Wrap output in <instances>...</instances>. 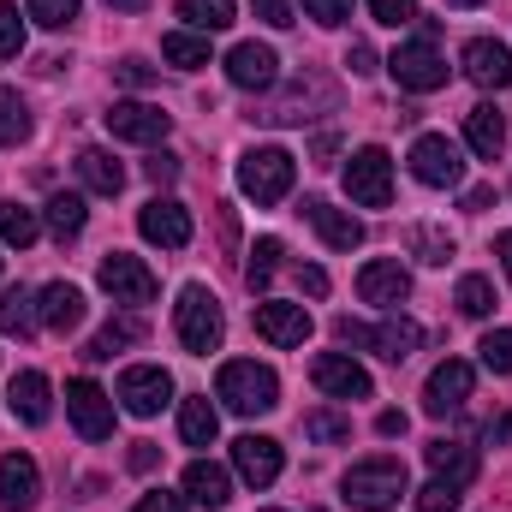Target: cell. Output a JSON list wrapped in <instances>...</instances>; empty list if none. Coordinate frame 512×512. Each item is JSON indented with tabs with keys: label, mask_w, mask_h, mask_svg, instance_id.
I'll use <instances>...</instances> for the list:
<instances>
[{
	"label": "cell",
	"mask_w": 512,
	"mask_h": 512,
	"mask_svg": "<svg viewBox=\"0 0 512 512\" xmlns=\"http://www.w3.org/2000/svg\"><path fill=\"white\" fill-rule=\"evenodd\" d=\"M215 393H221V405H227V411H239V417H262V411H274V405H280V382H274V370H268V364H251V358L221 364Z\"/></svg>",
	"instance_id": "1"
},
{
	"label": "cell",
	"mask_w": 512,
	"mask_h": 512,
	"mask_svg": "<svg viewBox=\"0 0 512 512\" xmlns=\"http://www.w3.org/2000/svg\"><path fill=\"white\" fill-rule=\"evenodd\" d=\"M405 495H411V477H405L399 459H364V465L346 471V507L358 512H387Z\"/></svg>",
	"instance_id": "2"
},
{
	"label": "cell",
	"mask_w": 512,
	"mask_h": 512,
	"mask_svg": "<svg viewBox=\"0 0 512 512\" xmlns=\"http://www.w3.org/2000/svg\"><path fill=\"white\" fill-rule=\"evenodd\" d=\"M292 179H298V161H292V149H280V143H262V149H251V155L239 161V191H245L251 203H280V197L292 191Z\"/></svg>",
	"instance_id": "3"
},
{
	"label": "cell",
	"mask_w": 512,
	"mask_h": 512,
	"mask_svg": "<svg viewBox=\"0 0 512 512\" xmlns=\"http://www.w3.org/2000/svg\"><path fill=\"white\" fill-rule=\"evenodd\" d=\"M173 328H179V346H185V352H197V358L215 352L221 334H227L215 292H209V286H185V292H179V310H173Z\"/></svg>",
	"instance_id": "4"
},
{
	"label": "cell",
	"mask_w": 512,
	"mask_h": 512,
	"mask_svg": "<svg viewBox=\"0 0 512 512\" xmlns=\"http://www.w3.org/2000/svg\"><path fill=\"white\" fill-rule=\"evenodd\" d=\"M334 334H340L346 346H370V352H376V358H387V364H405V358L423 346V328H417L411 316H387L382 328H364V322L340 316V322H334Z\"/></svg>",
	"instance_id": "5"
},
{
	"label": "cell",
	"mask_w": 512,
	"mask_h": 512,
	"mask_svg": "<svg viewBox=\"0 0 512 512\" xmlns=\"http://www.w3.org/2000/svg\"><path fill=\"white\" fill-rule=\"evenodd\" d=\"M387 72L399 78V90H417V96H429V90H441V84H447V60H441L435 36L399 42V48H393V60H387Z\"/></svg>",
	"instance_id": "6"
},
{
	"label": "cell",
	"mask_w": 512,
	"mask_h": 512,
	"mask_svg": "<svg viewBox=\"0 0 512 512\" xmlns=\"http://www.w3.org/2000/svg\"><path fill=\"white\" fill-rule=\"evenodd\" d=\"M411 173H417V185L447 191V185H459V179H465V155H459V143H453V137L423 131V137L411 143Z\"/></svg>",
	"instance_id": "7"
},
{
	"label": "cell",
	"mask_w": 512,
	"mask_h": 512,
	"mask_svg": "<svg viewBox=\"0 0 512 512\" xmlns=\"http://www.w3.org/2000/svg\"><path fill=\"white\" fill-rule=\"evenodd\" d=\"M346 197L352 203H364V209H387L393 203V161H387V149H358L352 161H346Z\"/></svg>",
	"instance_id": "8"
},
{
	"label": "cell",
	"mask_w": 512,
	"mask_h": 512,
	"mask_svg": "<svg viewBox=\"0 0 512 512\" xmlns=\"http://www.w3.org/2000/svg\"><path fill=\"white\" fill-rule=\"evenodd\" d=\"M66 417L78 423L84 441H108V435H114V399H108L96 382H72L66 387Z\"/></svg>",
	"instance_id": "9"
},
{
	"label": "cell",
	"mask_w": 512,
	"mask_h": 512,
	"mask_svg": "<svg viewBox=\"0 0 512 512\" xmlns=\"http://www.w3.org/2000/svg\"><path fill=\"white\" fill-rule=\"evenodd\" d=\"M96 280H102V292H108L114 304H149V298H155V274L126 251L102 256V274H96Z\"/></svg>",
	"instance_id": "10"
},
{
	"label": "cell",
	"mask_w": 512,
	"mask_h": 512,
	"mask_svg": "<svg viewBox=\"0 0 512 512\" xmlns=\"http://www.w3.org/2000/svg\"><path fill=\"white\" fill-rule=\"evenodd\" d=\"M137 233H143L149 245H161V251H185V245H191V215H185V203L155 197V203H143Z\"/></svg>",
	"instance_id": "11"
},
{
	"label": "cell",
	"mask_w": 512,
	"mask_h": 512,
	"mask_svg": "<svg viewBox=\"0 0 512 512\" xmlns=\"http://www.w3.org/2000/svg\"><path fill=\"white\" fill-rule=\"evenodd\" d=\"M167 399H173V376L155 370V364H131L126 376H120V405H126L131 417H155Z\"/></svg>",
	"instance_id": "12"
},
{
	"label": "cell",
	"mask_w": 512,
	"mask_h": 512,
	"mask_svg": "<svg viewBox=\"0 0 512 512\" xmlns=\"http://www.w3.org/2000/svg\"><path fill=\"white\" fill-rule=\"evenodd\" d=\"M256 334H262L268 346H304V340H310V310H304V304L262 298V304H256Z\"/></svg>",
	"instance_id": "13"
},
{
	"label": "cell",
	"mask_w": 512,
	"mask_h": 512,
	"mask_svg": "<svg viewBox=\"0 0 512 512\" xmlns=\"http://www.w3.org/2000/svg\"><path fill=\"white\" fill-rule=\"evenodd\" d=\"M465 78H471V84H483V90H507V84H512L507 42H495V36L465 42Z\"/></svg>",
	"instance_id": "14"
},
{
	"label": "cell",
	"mask_w": 512,
	"mask_h": 512,
	"mask_svg": "<svg viewBox=\"0 0 512 512\" xmlns=\"http://www.w3.org/2000/svg\"><path fill=\"white\" fill-rule=\"evenodd\" d=\"M304 221L322 233V245H328V251H358V245H364V221H358V215H346V209H334V203H322V197H310V203H304Z\"/></svg>",
	"instance_id": "15"
},
{
	"label": "cell",
	"mask_w": 512,
	"mask_h": 512,
	"mask_svg": "<svg viewBox=\"0 0 512 512\" xmlns=\"http://www.w3.org/2000/svg\"><path fill=\"white\" fill-rule=\"evenodd\" d=\"M227 78H233L239 90H268V84L280 78V54H274L268 42H239V48L227 54Z\"/></svg>",
	"instance_id": "16"
},
{
	"label": "cell",
	"mask_w": 512,
	"mask_h": 512,
	"mask_svg": "<svg viewBox=\"0 0 512 512\" xmlns=\"http://www.w3.org/2000/svg\"><path fill=\"white\" fill-rule=\"evenodd\" d=\"M233 471H239L251 489H268V483L280 477V441H268V435H239V441H233Z\"/></svg>",
	"instance_id": "17"
},
{
	"label": "cell",
	"mask_w": 512,
	"mask_h": 512,
	"mask_svg": "<svg viewBox=\"0 0 512 512\" xmlns=\"http://www.w3.org/2000/svg\"><path fill=\"white\" fill-rule=\"evenodd\" d=\"M36 495H42V471H36V459L6 453V459H0V507L6 512H30L36 507Z\"/></svg>",
	"instance_id": "18"
},
{
	"label": "cell",
	"mask_w": 512,
	"mask_h": 512,
	"mask_svg": "<svg viewBox=\"0 0 512 512\" xmlns=\"http://www.w3.org/2000/svg\"><path fill=\"white\" fill-rule=\"evenodd\" d=\"M310 376H316L322 393H334V399H370V387H376L364 364H352V358H340V352H322Z\"/></svg>",
	"instance_id": "19"
},
{
	"label": "cell",
	"mask_w": 512,
	"mask_h": 512,
	"mask_svg": "<svg viewBox=\"0 0 512 512\" xmlns=\"http://www.w3.org/2000/svg\"><path fill=\"white\" fill-rule=\"evenodd\" d=\"M102 120H108L114 137H126V143H161L167 137V114L149 108V102H114Z\"/></svg>",
	"instance_id": "20"
},
{
	"label": "cell",
	"mask_w": 512,
	"mask_h": 512,
	"mask_svg": "<svg viewBox=\"0 0 512 512\" xmlns=\"http://www.w3.org/2000/svg\"><path fill=\"white\" fill-rule=\"evenodd\" d=\"M465 399H471V364H459V358L435 364V376H429V387H423L429 417H447V411H459Z\"/></svg>",
	"instance_id": "21"
},
{
	"label": "cell",
	"mask_w": 512,
	"mask_h": 512,
	"mask_svg": "<svg viewBox=\"0 0 512 512\" xmlns=\"http://www.w3.org/2000/svg\"><path fill=\"white\" fill-rule=\"evenodd\" d=\"M36 322H42V328H54V334H72V328L84 322V292H78V286H66V280L42 286V298H36Z\"/></svg>",
	"instance_id": "22"
},
{
	"label": "cell",
	"mask_w": 512,
	"mask_h": 512,
	"mask_svg": "<svg viewBox=\"0 0 512 512\" xmlns=\"http://www.w3.org/2000/svg\"><path fill=\"white\" fill-rule=\"evenodd\" d=\"M405 292H411V274H405V268H399V262H364V268H358V298H364V304H399V298H405Z\"/></svg>",
	"instance_id": "23"
},
{
	"label": "cell",
	"mask_w": 512,
	"mask_h": 512,
	"mask_svg": "<svg viewBox=\"0 0 512 512\" xmlns=\"http://www.w3.org/2000/svg\"><path fill=\"white\" fill-rule=\"evenodd\" d=\"M78 179H84L96 197H120V191H126V167H120L108 149H78Z\"/></svg>",
	"instance_id": "24"
},
{
	"label": "cell",
	"mask_w": 512,
	"mask_h": 512,
	"mask_svg": "<svg viewBox=\"0 0 512 512\" xmlns=\"http://www.w3.org/2000/svg\"><path fill=\"white\" fill-rule=\"evenodd\" d=\"M185 495H191L197 507H227V501H233V477H227L221 465L197 459V465H185Z\"/></svg>",
	"instance_id": "25"
},
{
	"label": "cell",
	"mask_w": 512,
	"mask_h": 512,
	"mask_svg": "<svg viewBox=\"0 0 512 512\" xmlns=\"http://www.w3.org/2000/svg\"><path fill=\"white\" fill-rule=\"evenodd\" d=\"M6 405H12V417H24V423H48V376H42V370L12 376Z\"/></svg>",
	"instance_id": "26"
},
{
	"label": "cell",
	"mask_w": 512,
	"mask_h": 512,
	"mask_svg": "<svg viewBox=\"0 0 512 512\" xmlns=\"http://www.w3.org/2000/svg\"><path fill=\"white\" fill-rule=\"evenodd\" d=\"M465 143H471L483 161H495V155L507 149V120H501V108H489V102L471 108V114H465Z\"/></svg>",
	"instance_id": "27"
},
{
	"label": "cell",
	"mask_w": 512,
	"mask_h": 512,
	"mask_svg": "<svg viewBox=\"0 0 512 512\" xmlns=\"http://www.w3.org/2000/svg\"><path fill=\"white\" fill-rule=\"evenodd\" d=\"M429 471L441 477V483H471L477 477V453L471 447H459V441H429Z\"/></svg>",
	"instance_id": "28"
},
{
	"label": "cell",
	"mask_w": 512,
	"mask_h": 512,
	"mask_svg": "<svg viewBox=\"0 0 512 512\" xmlns=\"http://www.w3.org/2000/svg\"><path fill=\"white\" fill-rule=\"evenodd\" d=\"M179 435H185V447H215V435H221L215 405L209 399H185L179 405Z\"/></svg>",
	"instance_id": "29"
},
{
	"label": "cell",
	"mask_w": 512,
	"mask_h": 512,
	"mask_svg": "<svg viewBox=\"0 0 512 512\" xmlns=\"http://www.w3.org/2000/svg\"><path fill=\"white\" fill-rule=\"evenodd\" d=\"M84 221H90V215H84V197H72V191L48 197V233H54L60 245H66V239H78V233H84Z\"/></svg>",
	"instance_id": "30"
},
{
	"label": "cell",
	"mask_w": 512,
	"mask_h": 512,
	"mask_svg": "<svg viewBox=\"0 0 512 512\" xmlns=\"http://www.w3.org/2000/svg\"><path fill=\"white\" fill-rule=\"evenodd\" d=\"M36 209H24V203H0V245H12V251H30L36 245Z\"/></svg>",
	"instance_id": "31"
},
{
	"label": "cell",
	"mask_w": 512,
	"mask_h": 512,
	"mask_svg": "<svg viewBox=\"0 0 512 512\" xmlns=\"http://www.w3.org/2000/svg\"><path fill=\"white\" fill-rule=\"evenodd\" d=\"M179 18L209 36V30H227L233 24V0H179Z\"/></svg>",
	"instance_id": "32"
},
{
	"label": "cell",
	"mask_w": 512,
	"mask_h": 512,
	"mask_svg": "<svg viewBox=\"0 0 512 512\" xmlns=\"http://www.w3.org/2000/svg\"><path fill=\"white\" fill-rule=\"evenodd\" d=\"M161 54H167L173 66H185V72L209 66V42H203V36H191V30H173V36L161 42Z\"/></svg>",
	"instance_id": "33"
},
{
	"label": "cell",
	"mask_w": 512,
	"mask_h": 512,
	"mask_svg": "<svg viewBox=\"0 0 512 512\" xmlns=\"http://www.w3.org/2000/svg\"><path fill=\"white\" fill-rule=\"evenodd\" d=\"M30 137V108L18 90H0V143H24Z\"/></svg>",
	"instance_id": "34"
},
{
	"label": "cell",
	"mask_w": 512,
	"mask_h": 512,
	"mask_svg": "<svg viewBox=\"0 0 512 512\" xmlns=\"http://www.w3.org/2000/svg\"><path fill=\"white\" fill-rule=\"evenodd\" d=\"M36 328V310H30V292H0V334H30Z\"/></svg>",
	"instance_id": "35"
},
{
	"label": "cell",
	"mask_w": 512,
	"mask_h": 512,
	"mask_svg": "<svg viewBox=\"0 0 512 512\" xmlns=\"http://www.w3.org/2000/svg\"><path fill=\"white\" fill-rule=\"evenodd\" d=\"M453 304H459L465 316H489V310H495V286H489L483 274H465L459 292H453Z\"/></svg>",
	"instance_id": "36"
},
{
	"label": "cell",
	"mask_w": 512,
	"mask_h": 512,
	"mask_svg": "<svg viewBox=\"0 0 512 512\" xmlns=\"http://www.w3.org/2000/svg\"><path fill=\"white\" fill-rule=\"evenodd\" d=\"M274 268H280V239H256V251H251V268H245V280H251V292H262V286L274 280Z\"/></svg>",
	"instance_id": "37"
},
{
	"label": "cell",
	"mask_w": 512,
	"mask_h": 512,
	"mask_svg": "<svg viewBox=\"0 0 512 512\" xmlns=\"http://www.w3.org/2000/svg\"><path fill=\"white\" fill-rule=\"evenodd\" d=\"M137 334H143L137 322H108V328H102V334L90 340V352H84V358H114V352H120V346H131Z\"/></svg>",
	"instance_id": "38"
},
{
	"label": "cell",
	"mask_w": 512,
	"mask_h": 512,
	"mask_svg": "<svg viewBox=\"0 0 512 512\" xmlns=\"http://www.w3.org/2000/svg\"><path fill=\"white\" fill-rule=\"evenodd\" d=\"M304 435H310V441H346V435H352V417H340V411H310V417H304Z\"/></svg>",
	"instance_id": "39"
},
{
	"label": "cell",
	"mask_w": 512,
	"mask_h": 512,
	"mask_svg": "<svg viewBox=\"0 0 512 512\" xmlns=\"http://www.w3.org/2000/svg\"><path fill=\"white\" fill-rule=\"evenodd\" d=\"M411 251L423 256V262H447L453 256V239L441 227H411Z\"/></svg>",
	"instance_id": "40"
},
{
	"label": "cell",
	"mask_w": 512,
	"mask_h": 512,
	"mask_svg": "<svg viewBox=\"0 0 512 512\" xmlns=\"http://www.w3.org/2000/svg\"><path fill=\"white\" fill-rule=\"evenodd\" d=\"M24 6H30V18L48 24V30H66V24L78 18V0H24Z\"/></svg>",
	"instance_id": "41"
},
{
	"label": "cell",
	"mask_w": 512,
	"mask_h": 512,
	"mask_svg": "<svg viewBox=\"0 0 512 512\" xmlns=\"http://www.w3.org/2000/svg\"><path fill=\"white\" fill-rule=\"evenodd\" d=\"M477 352H483V364H489L495 376H512V334H507V328L483 334V346H477Z\"/></svg>",
	"instance_id": "42"
},
{
	"label": "cell",
	"mask_w": 512,
	"mask_h": 512,
	"mask_svg": "<svg viewBox=\"0 0 512 512\" xmlns=\"http://www.w3.org/2000/svg\"><path fill=\"white\" fill-rule=\"evenodd\" d=\"M453 507H459V483H441L435 477V483L417 489V512H453Z\"/></svg>",
	"instance_id": "43"
},
{
	"label": "cell",
	"mask_w": 512,
	"mask_h": 512,
	"mask_svg": "<svg viewBox=\"0 0 512 512\" xmlns=\"http://www.w3.org/2000/svg\"><path fill=\"white\" fill-rule=\"evenodd\" d=\"M18 48H24V24L12 6H0V60H18Z\"/></svg>",
	"instance_id": "44"
},
{
	"label": "cell",
	"mask_w": 512,
	"mask_h": 512,
	"mask_svg": "<svg viewBox=\"0 0 512 512\" xmlns=\"http://www.w3.org/2000/svg\"><path fill=\"white\" fill-rule=\"evenodd\" d=\"M370 12H376V24H411L417 18V0H370Z\"/></svg>",
	"instance_id": "45"
},
{
	"label": "cell",
	"mask_w": 512,
	"mask_h": 512,
	"mask_svg": "<svg viewBox=\"0 0 512 512\" xmlns=\"http://www.w3.org/2000/svg\"><path fill=\"white\" fill-rule=\"evenodd\" d=\"M304 12H310L316 24H346V18H352V0H304Z\"/></svg>",
	"instance_id": "46"
},
{
	"label": "cell",
	"mask_w": 512,
	"mask_h": 512,
	"mask_svg": "<svg viewBox=\"0 0 512 512\" xmlns=\"http://www.w3.org/2000/svg\"><path fill=\"white\" fill-rule=\"evenodd\" d=\"M114 78L131 84V90H149V84H155V66H143V60H120V66H114Z\"/></svg>",
	"instance_id": "47"
},
{
	"label": "cell",
	"mask_w": 512,
	"mask_h": 512,
	"mask_svg": "<svg viewBox=\"0 0 512 512\" xmlns=\"http://www.w3.org/2000/svg\"><path fill=\"white\" fill-rule=\"evenodd\" d=\"M251 12L262 18V24H274V30L292 24V6H286V0H251Z\"/></svg>",
	"instance_id": "48"
},
{
	"label": "cell",
	"mask_w": 512,
	"mask_h": 512,
	"mask_svg": "<svg viewBox=\"0 0 512 512\" xmlns=\"http://www.w3.org/2000/svg\"><path fill=\"white\" fill-rule=\"evenodd\" d=\"M131 512H185V501H179V495H167V489H149Z\"/></svg>",
	"instance_id": "49"
},
{
	"label": "cell",
	"mask_w": 512,
	"mask_h": 512,
	"mask_svg": "<svg viewBox=\"0 0 512 512\" xmlns=\"http://www.w3.org/2000/svg\"><path fill=\"white\" fill-rule=\"evenodd\" d=\"M143 173H149L155 185H173V179H179V161H173V155H149V161H143Z\"/></svg>",
	"instance_id": "50"
},
{
	"label": "cell",
	"mask_w": 512,
	"mask_h": 512,
	"mask_svg": "<svg viewBox=\"0 0 512 512\" xmlns=\"http://www.w3.org/2000/svg\"><path fill=\"white\" fill-rule=\"evenodd\" d=\"M346 66H352L358 78H364V72H376V54H370V42H352V48H346Z\"/></svg>",
	"instance_id": "51"
},
{
	"label": "cell",
	"mask_w": 512,
	"mask_h": 512,
	"mask_svg": "<svg viewBox=\"0 0 512 512\" xmlns=\"http://www.w3.org/2000/svg\"><path fill=\"white\" fill-rule=\"evenodd\" d=\"M126 465H131V471H155V441H131Z\"/></svg>",
	"instance_id": "52"
},
{
	"label": "cell",
	"mask_w": 512,
	"mask_h": 512,
	"mask_svg": "<svg viewBox=\"0 0 512 512\" xmlns=\"http://www.w3.org/2000/svg\"><path fill=\"white\" fill-rule=\"evenodd\" d=\"M298 286H304L310 298H322V292H328V274H322V268H298Z\"/></svg>",
	"instance_id": "53"
},
{
	"label": "cell",
	"mask_w": 512,
	"mask_h": 512,
	"mask_svg": "<svg viewBox=\"0 0 512 512\" xmlns=\"http://www.w3.org/2000/svg\"><path fill=\"white\" fill-rule=\"evenodd\" d=\"M376 435H387V441L405 435V411H382V417H376Z\"/></svg>",
	"instance_id": "54"
},
{
	"label": "cell",
	"mask_w": 512,
	"mask_h": 512,
	"mask_svg": "<svg viewBox=\"0 0 512 512\" xmlns=\"http://www.w3.org/2000/svg\"><path fill=\"white\" fill-rule=\"evenodd\" d=\"M489 203H495V191H489V185H471V191H465V209H471V215H483Z\"/></svg>",
	"instance_id": "55"
},
{
	"label": "cell",
	"mask_w": 512,
	"mask_h": 512,
	"mask_svg": "<svg viewBox=\"0 0 512 512\" xmlns=\"http://www.w3.org/2000/svg\"><path fill=\"white\" fill-rule=\"evenodd\" d=\"M495 256H501V268H507V280H512V233H501V239H495Z\"/></svg>",
	"instance_id": "56"
},
{
	"label": "cell",
	"mask_w": 512,
	"mask_h": 512,
	"mask_svg": "<svg viewBox=\"0 0 512 512\" xmlns=\"http://www.w3.org/2000/svg\"><path fill=\"white\" fill-rule=\"evenodd\" d=\"M489 441H512V417H501V423H489Z\"/></svg>",
	"instance_id": "57"
},
{
	"label": "cell",
	"mask_w": 512,
	"mask_h": 512,
	"mask_svg": "<svg viewBox=\"0 0 512 512\" xmlns=\"http://www.w3.org/2000/svg\"><path fill=\"white\" fill-rule=\"evenodd\" d=\"M108 6H120V12H143L149 0H108Z\"/></svg>",
	"instance_id": "58"
},
{
	"label": "cell",
	"mask_w": 512,
	"mask_h": 512,
	"mask_svg": "<svg viewBox=\"0 0 512 512\" xmlns=\"http://www.w3.org/2000/svg\"><path fill=\"white\" fill-rule=\"evenodd\" d=\"M447 6H483V0H447Z\"/></svg>",
	"instance_id": "59"
}]
</instances>
